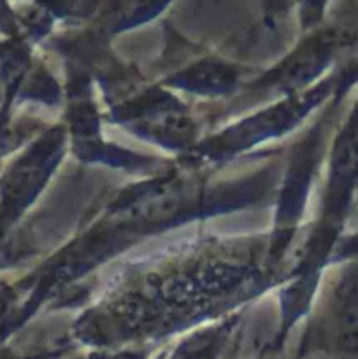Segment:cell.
I'll return each instance as SVG.
<instances>
[{"instance_id":"1","label":"cell","mask_w":358,"mask_h":359,"mask_svg":"<svg viewBox=\"0 0 358 359\" xmlns=\"http://www.w3.org/2000/svg\"><path fill=\"white\" fill-rule=\"evenodd\" d=\"M336 344L343 353L358 354V280L347 284L337 304Z\"/></svg>"}]
</instances>
